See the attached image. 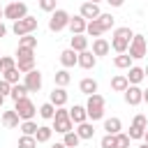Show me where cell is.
Wrapping results in <instances>:
<instances>
[{"label": "cell", "mask_w": 148, "mask_h": 148, "mask_svg": "<svg viewBox=\"0 0 148 148\" xmlns=\"http://www.w3.org/2000/svg\"><path fill=\"white\" fill-rule=\"evenodd\" d=\"M132 125H134V127H141V130H148V118H146L143 113H136L134 120H132Z\"/></svg>", "instance_id": "cell-41"}, {"label": "cell", "mask_w": 148, "mask_h": 148, "mask_svg": "<svg viewBox=\"0 0 148 148\" xmlns=\"http://www.w3.org/2000/svg\"><path fill=\"white\" fill-rule=\"evenodd\" d=\"M69 25V14L65 12V9H56L53 14H51V18H49V30L51 32H60V30H65Z\"/></svg>", "instance_id": "cell-6"}, {"label": "cell", "mask_w": 148, "mask_h": 148, "mask_svg": "<svg viewBox=\"0 0 148 148\" xmlns=\"http://www.w3.org/2000/svg\"><path fill=\"white\" fill-rule=\"evenodd\" d=\"M49 102H51L56 109H58V106H65V104H67V90H65V88H53Z\"/></svg>", "instance_id": "cell-14"}, {"label": "cell", "mask_w": 148, "mask_h": 148, "mask_svg": "<svg viewBox=\"0 0 148 148\" xmlns=\"http://www.w3.org/2000/svg\"><path fill=\"white\" fill-rule=\"evenodd\" d=\"M39 116H42L44 120H51V118L56 116V106H53L51 102H46V104H42V106H39Z\"/></svg>", "instance_id": "cell-32"}, {"label": "cell", "mask_w": 148, "mask_h": 148, "mask_svg": "<svg viewBox=\"0 0 148 148\" xmlns=\"http://www.w3.org/2000/svg\"><path fill=\"white\" fill-rule=\"evenodd\" d=\"M37 127H39V125H37L35 120H23V123H21V132H23L25 136H35Z\"/></svg>", "instance_id": "cell-33"}, {"label": "cell", "mask_w": 148, "mask_h": 148, "mask_svg": "<svg viewBox=\"0 0 148 148\" xmlns=\"http://www.w3.org/2000/svg\"><path fill=\"white\" fill-rule=\"evenodd\" d=\"M14 111H16V116H18L21 120H32V118H35V113H37V109H35L32 99H28V97H23V99L14 102Z\"/></svg>", "instance_id": "cell-4"}, {"label": "cell", "mask_w": 148, "mask_h": 148, "mask_svg": "<svg viewBox=\"0 0 148 148\" xmlns=\"http://www.w3.org/2000/svg\"><path fill=\"white\" fill-rule=\"evenodd\" d=\"M9 92H12V86H9V83L2 79V81H0V95L5 97V95H9Z\"/></svg>", "instance_id": "cell-46"}, {"label": "cell", "mask_w": 148, "mask_h": 148, "mask_svg": "<svg viewBox=\"0 0 148 148\" xmlns=\"http://www.w3.org/2000/svg\"><path fill=\"white\" fill-rule=\"evenodd\" d=\"M56 2L58 0H39V9L42 12H56Z\"/></svg>", "instance_id": "cell-43"}, {"label": "cell", "mask_w": 148, "mask_h": 148, "mask_svg": "<svg viewBox=\"0 0 148 148\" xmlns=\"http://www.w3.org/2000/svg\"><path fill=\"white\" fill-rule=\"evenodd\" d=\"M88 2H95V5H99V2H102V0H88Z\"/></svg>", "instance_id": "cell-52"}, {"label": "cell", "mask_w": 148, "mask_h": 148, "mask_svg": "<svg viewBox=\"0 0 148 148\" xmlns=\"http://www.w3.org/2000/svg\"><path fill=\"white\" fill-rule=\"evenodd\" d=\"M104 130H106V134H118V132L123 130L120 118H106V120H104Z\"/></svg>", "instance_id": "cell-24"}, {"label": "cell", "mask_w": 148, "mask_h": 148, "mask_svg": "<svg viewBox=\"0 0 148 148\" xmlns=\"http://www.w3.org/2000/svg\"><path fill=\"white\" fill-rule=\"evenodd\" d=\"M143 102L148 104V90H143Z\"/></svg>", "instance_id": "cell-49"}, {"label": "cell", "mask_w": 148, "mask_h": 148, "mask_svg": "<svg viewBox=\"0 0 148 148\" xmlns=\"http://www.w3.org/2000/svg\"><path fill=\"white\" fill-rule=\"evenodd\" d=\"M18 148H37V139L35 136H21L18 139Z\"/></svg>", "instance_id": "cell-39"}, {"label": "cell", "mask_w": 148, "mask_h": 148, "mask_svg": "<svg viewBox=\"0 0 148 148\" xmlns=\"http://www.w3.org/2000/svg\"><path fill=\"white\" fill-rule=\"evenodd\" d=\"M104 2H109V5H111V7H120V5H123V2H125V0H104Z\"/></svg>", "instance_id": "cell-47"}, {"label": "cell", "mask_w": 148, "mask_h": 148, "mask_svg": "<svg viewBox=\"0 0 148 148\" xmlns=\"http://www.w3.org/2000/svg\"><path fill=\"white\" fill-rule=\"evenodd\" d=\"M143 76H148V67H146V69H143Z\"/></svg>", "instance_id": "cell-54"}, {"label": "cell", "mask_w": 148, "mask_h": 148, "mask_svg": "<svg viewBox=\"0 0 148 148\" xmlns=\"http://www.w3.org/2000/svg\"><path fill=\"white\" fill-rule=\"evenodd\" d=\"M51 148H65V143H53Z\"/></svg>", "instance_id": "cell-50"}, {"label": "cell", "mask_w": 148, "mask_h": 148, "mask_svg": "<svg viewBox=\"0 0 148 148\" xmlns=\"http://www.w3.org/2000/svg\"><path fill=\"white\" fill-rule=\"evenodd\" d=\"M125 76H127L130 86H139V83L143 81V69H141V67H134V65H132V67H130V72H127Z\"/></svg>", "instance_id": "cell-19"}, {"label": "cell", "mask_w": 148, "mask_h": 148, "mask_svg": "<svg viewBox=\"0 0 148 148\" xmlns=\"http://www.w3.org/2000/svg\"><path fill=\"white\" fill-rule=\"evenodd\" d=\"M79 90H81L83 95H88V97H90V95H95V92H97V81H95V79H90V76H88V79H81Z\"/></svg>", "instance_id": "cell-18"}, {"label": "cell", "mask_w": 148, "mask_h": 148, "mask_svg": "<svg viewBox=\"0 0 148 148\" xmlns=\"http://www.w3.org/2000/svg\"><path fill=\"white\" fill-rule=\"evenodd\" d=\"M113 141H116V143H113V148H130V141H132V139H130L127 134L118 132V134H113Z\"/></svg>", "instance_id": "cell-34"}, {"label": "cell", "mask_w": 148, "mask_h": 148, "mask_svg": "<svg viewBox=\"0 0 148 148\" xmlns=\"http://www.w3.org/2000/svg\"><path fill=\"white\" fill-rule=\"evenodd\" d=\"M109 49H111V44H109L106 39H102V37H97V39L92 42V56H95V58H97V56H106Z\"/></svg>", "instance_id": "cell-16"}, {"label": "cell", "mask_w": 148, "mask_h": 148, "mask_svg": "<svg viewBox=\"0 0 148 148\" xmlns=\"http://www.w3.org/2000/svg\"><path fill=\"white\" fill-rule=\"evenodd\" d=\"M143 139H146V143H148V130H146V132H143Z\"/></svg>", "instance_id": "cell-51"}, {"label": "cell", "mask_w": 148, "mask_h": 148, "mask_svg": "<svg viewBox=\"0 0 148 148\" xmlns=\"http://www.w3.org/2000/svg\"><path fill=\"white\" fill-rule=\"evenodd\" d=\"M18 46H23V49H35V46H37V37H35V35H23V37H18Z\"/></svg>", "instance_id": "cell-35"}, {"label": "cell", "mask_w": 148, "mask_h": 148, "mask_svg": "<svg viewBox=\"0 0 148 148\" xmlns=\"http://www.w3.org/2000/svg\"><path fill=\"white\" fill-rule=\"evenodd\" d=\"M69 44H72V46H69L72 51L81 53V51H86V49H88V37H83V35H72Z\"/></svg>", "instance_id": "cell-15"}, {"label": "cell", "mask_w": 148, "mask_h": 148, "mask_svg": "<svg viewBox=\"0 0 148 148\" xmlns=\"http://www.w3.org/2000/svg\"><path fill=\"white\" fill-rule=\"evenodd\" d=\"M18 120H21V118L16 116V111H14V109L2 113V125H5L7 130H14V127H18Z\"/></svg>", "instance_id": "cell-20"}, {"label": "cell", "mask_w": 148, "mask_h": 148, "mask_svg": "<svg viewBox=\"0 0 148 148\" xmlns=\"http://www.w3.org/2000/svg\"><path fill=\"white\" fill-rule=\"evenodd\" d=\"M53 79H56V86H58V88H65V86L72 81V76H69L67 69H58V72L53 74Z\"/></svg>", "instance_id": "cell-27"}, {"label": "cell", "mask_w": 148, "mask_h": 148, "mask_svg": "<svg viewBox=\"0 0 148 148\" xmlns=\"http://www.w3.org/2000/svg\"><path fill=\"white\" fill-rule=\"evenodd\" d=\"M113 65H116L118 69H130V67H132V58H130L127 53H118V56L113 58Z\"/></svg>", "instance_id": "cell-26"}, {"label": "cell", "mask_w": 148, "mask_h": 148, "mask_svg": "<svg viewBox=\"0 0 148 148\" xmlns=\"http://www.w3.org/2000/svg\"><path fill=\"white\" fill-rule=\"evenodd\" d=\"M79 141H81V139H79V134H76V132H67V134H65V139H62L65 148H76V146H79Z\"/></svg>", "instance_id": "cell-37"}, {"label": "cell", "mask_w": 148, "mask_h": 148, "mask_svg": "<svg viewBox=\"0 0 148 148\" xmlns=\"http://www.w3.org/2000/svg\"><path fill=\"white\" fill-rule=\"evenodd\" d=\"M127 86H130V81H127V76H125V74H118V76H113V79H111V88H113L116 92H125V90H127Z\"/></svg>", "instance_id": "cell-22"}, {"label": "cell", "mask_w": 148, "mask_h": 148, "mask_svg": "<svg viewBox=\"0 0 148 148\" xmlns=\"http://www.w3.org/2000/svg\"><path fill=\"white\" fill-rule=\"evenodd\" d=\"M97 23H99V25H102V30L106 32V30H111V28H113L116 18H113L111 14H99V16H97Z\"/></svg>", "instance_id": "cell-30"}, {"label": "cell", "mask_w": 148, "mask_h": 148, "mask_svg": "<svg viewBox=\"0 0 148 148\" xmlns=\"http://www.w3.org/2000/svg\"><path fill=\"white\" fill-rule=\"evenodd\" d=\"M139 148H148V143H141V146H139Z\"/></svg>", "instance_id": "cell-55"}, {"label": "cell", "mask_w": 148, "mask_h": 148, "mask_svg": "<svg viewBox=\"0 0 148 148\" xmlns=\"http://www.w3.org/2000/svg\"><path fill=\"white\" fill-rule=\"evenodd\" d=\"M86 113H88V118L90 120H99V118H104V97L102 95H90L88 97V104H86Z\"/></svg>", "instance_id": "cell-2"}, {"label": "cell", "mask_w": 148, "mask_h": 148, "mask_svg": "<svg viewBox=\"0 0 148 148\" xmlns=\"http://www.w3.org/2000/svg\"><path fill=\"white\" fill-rule=\"evenodd\" d=\"M0 16H2V7H0Z\"/></svg>", "instance_id": "cell-57"}, {"label": "cell", "mask_w": 148, "mask_h": 148, "mask_svg": "<svg viewBox=\"0 0 148 148\" xmlns=\"http://www.w3.org/2000/svg\"><path fill=\"white\" fill-rule=\"evenodd\" d=\"M2 102H5V97H2V95H0V106H2Z\"/></svg>", "instance_id": "cell-53"}, {"label": "cell", "mask_w": 148, "mask_h": 148, "mask_svg": "<svg viewBox=\"0 0 148 148\" xmlns=\"http://www.w3.org/2000/svg\"><path fill=\"white\" fill-rule=\"evenodd\" d=\"M2 16L12 18V21H21L28 16V7H25V2H9L7 7H2Z\"/></svg>", "instance_id": "cell-5"}, {"label": "cell", "mask_w": 148, "mask_h": 148, "mask_svg": "<svg viewBox=\"0 0 148 148\" xmlns=\"http://www.w3.org/2000/svg\"><path fill=\"white\" fill-rule=\"evenodd\" d=\"M146 49H148V46H146V37H143V35H134L132 42H130V46H127V51H130L127 56H130L132 60H139V58L146 56Z\"/></svg>", "instance_id": "cell-7"}, {"label": "cell", "mask_w": 148, "mask_h": 148, "mask_svg": "<svg viewBox=\"0 0 148 148\" xmlns=\"http://www.w3.org/2000/svg\"><path fill=\"white\" fill-rule=\"evenodd\" d=\"M76 65H81L83 69H92V67L97 65V58L92 56V51H88V49H86V51H81V53H79Z\"/></svg>", "instance_id": "cell-12"}, {"label": "cell", "mask_w": 148, "mask_h": 148, "mask_svg": "<svg viewBox=\"0 0 148 148\" xmlns=\"http://www.w3.org/2000/svg\"><path fill=\"white\" fill-rule=\"evenodd\" d=\"M69 120H72L74 125H81V123H86V120H88L86 106H79V104H74V106L69 109Z\"/></svg>", "instance_id": "cell-13"}, {"label": "cell", "mask_w": 148, "mask_h": 148, "mask_svg": "<svg viewBox=\"0 0 148 148\" xmlns=\"http://www.w3.org/2000/svg\"><path fill=\"white\" fill-rule=\"evenodd\" d=\"M86 32H88L90 37H95V39H97V37H99L104 30H102V25H99V23H97V18H95V21H88V25H86Z\"/></svg>", "instance_id": "cell-31"}, {"label": "cell", "mask_w": 148, "mask_h": 148, "mask_svg": "<svg viewBox=\"0 0 148 148\" xmlns=\"http://www.w3.org/2000/svg\"><path fill=\"white\" fill-rule=\"evenodd\" d=\"M130 42H132V39H127V37H113V39H111V49H113L116 53H127Z\"/></svg>", "instance_id": "cell-21"}, {"label": "cell", "mask_w": 148, "mask_h": 148, "mask_svg": "<svg viewBox=\"0 0 148 148\" xmlns=\"http://www.w3.org/2000/svg\"><path fill=\"white\" fill-rule=\"evenodd\" d=\"M9 95H12V99H14V102H18V99H23V97L28 95V88H25L23 83H14V86H12V92H9Z\"/></svg>", "instance_id": "cell-29"}, {"label": "cell", "mask_w": 148, "mask_h": 148, "mask_svg": "<svg viewBox=\"0 0 148 148\" xmlns=\"http://www.w3.org/2000/svg\"><path fill=\"white\" fill-rule=\"evenodd\" d=\"M16 69L21 74H28L35 69V58H25V60H16Z\"/></svg>", "instance_id": "cell-28"}, {"label": "cell", "mask_w": 148, "mask_h": 148, "mask_svg": "<svg viewBox=\"0 0 148 148\" xmlns=\"http://www.w3.org/2000/svg\"><path fill=\"white\" fill-rule=\"evenodd\" d=\"M51 134H53V130H51V127L39 125V127H37V132H35V139H37V143H46V141L51 139Z\"/></svg>", "instance_id": "cell-25"}, {"label": "cell", "mask_w": 148, "mask_h": 148, "mask_svg": "<svg viewBox=\"0 0 148 148\" xmlns=\"http://www.w3.org/2000/svg\"><path fill=\"white\" fill-rule=\"evenodd\" d=\"M125 102H127L130 106L141 104V102H143V90H141L139 86H127V90H125Z\"/></svg>", "instance_id": "cell-9"}, {"label": "cell", "mask_w": 148, "mask_h": 148, "mask_svg": "<svg viewBox=\"0 0 148 148\" xmlns=\"http://www.w3.org/2000/svg\"><path fill=\"white\" fill-rule=\"evenodd\" d=\"M113 143H116V141H113V134H104V136H102V141H99V146H102V148H113Z\"/></svg>", "instance_id": "cell-45"}, {"label": "cell", "mask_w": 148, "mask_h": 148, "mask_svg": "<svg viewBox=\"0 0 148 148\" xmlns=\"http://www.w3.org/2000/svg\"><path fill=\"white\" fill-rule=\"evenodd\" d=\"M143 132H146V130H141V127H134V125H132V127H130V132H127V136H130V139H143Z\"/></svg>", "instance_id": "cell-44"}, {"label": "cell", "mask_w": 148, "mask_h": 148, "mask_svg": "<svg viewBox=\"0 0 148 148\" xmlns=\"http://www.w3.org/2000/svg\"><path fill=\"white\" fill-rule=\"evenodd\" d=\"M25 58H35V49H23V46H18V49H16V60H25Z\"/></svg>", "instance_id": "cell-40"}, {"label": "cell", "mask_w": 148, "mask_h": 148, "mask_svg": "<svg viewBox=\"0 0 148 148\" xmlns=\"http://www.w3.org/2000/svg\"><path fill=\"white\" fill-rule=\"evenodd\" d=\"M99 14H102V12H99V5H95V2H83V5H81V16H83L86 21H95Z\"/></svg>", "instance_id": "cell-10"}, {"label": "cell", "mask_w": 148, "mask_h": 148, "mask_svg": "<svg viewBox=\"0 0 148 148\" xmlns=\"http://www.w3.org/2000/svg\"><path fill=\"white\" fill-rule=\"evenodd\" d=\"M113 37H127V39H132V37H134V32H132V30H130L127 25H123V28H116Z\"/></svg>", "instance_id": "cell-42"}, {"label": "cell", "mask_w": 148, "mask_h": 148, "mask_svg": "<svg viewBox=\"0 0 148 148\" xmlns=\"http://www.w3.org/2000/svg\"><path fill=\"white\" fill-rule=\"evenodd\" d=\"M18 74H21V72H18L16 67H12V69L2 72V79H5V81H7L9 86H14V83H18Z\"/></svg>", "instance_id": "cell-36"}, {"label": "cell", "mask_w": 148, "mask_h": 148, "mask_svg": "<svg viewBox=\"0 0 148 148\" xmlns=\"http://www.w3.org/2000/svg\"><path fill=\"white\" fill-rule=\"evenodd\" d=\"M86 25H88V21L79 14V16H69V30H72V35H83L86 32Z\"/></svg>", "instance_id": "cell-11"}, {"label": "cell", "mask_w": 148, "mask_h": 148, "mask_svg": "<svg viewBox=\"0 0 148 148\" xmlns=\"http://www.w3.org/2000/svg\"><path fill=\"white\" fill-rule=\"evenodd\" d=\"M12 67H16V60L12 56H0V72H7Z\"/></svg>", "instance_id": "cell-38"}, {"label": "cell", "mask_w": 148, "mask_h": 148, "mask_svg": "<svg viewBox=\"0 0 148 148\" xmlns=\"http://www.w3.org/2000/svg\"><path fill=\"white\" fill-rule=\"evenodd\" d=\"M23 86L28 88V92H39V88H42V74L37 69L28 72L25 79H23Z\"/></svg>", "instance_id": "cell-8"}, {"label": "cell", "mask_w": 148, "mask_h": 148, "mask_svg": "<svg viewBox=\"0 0 148 148\" xmlns=\"http://www.w3.org/2000/svg\"><path fill=\"white\" fill-rule=\"evenodd\" d=\"M35 30H37V18H35V16H25V18H21V21H14V25H12V32H14L16 37L32 35Z\"/></svg>", "instance_id": "cell-3"}, {"label": "cell", "mask_w": 148, "mask_h": 148, "mask_svg": "<svg viewBox=\"0 0 148 148\" xmlns=\"http://www.w3.org/2000/svg\"><path fill=\"white\" fill-rule=\"evenodd\" d=\"M76 58H79V53L72 51V49H65V51L60 53V62H62L65 69H67V67H74V65H76Z\"/></svg>", "instance_id": "cell-17"}, {"label": "cell", "mask_w": 148, "mask_h": 148, "mask_svg": "<svg viewBox=\"0 0 148 148\" xmlns=\"http://www.w3.org/2000/svg\"><path fill=\"white\" fill-rule=\"evenodd\" d=\"M5 35H7V25L0 21V37H5Z\"/></svg>", "instance_id": "cell-48"}, {"label": "cell", "mask_w": 148, "mask_h": 148, "mask_svg": "<svg viewBox=\"0 0 148 148\" xmlns=\"http://www.w3.org/2000/svg\"><path fill=\"white\" fill-rule=\"evenodd\" d=\"M51 130H56V132H60V134L74 132V123L69 120V109H62V106H58V109H56L53 127H51Z\"/></svg>", "instance_id": "cell-1"}, {"label": "cell", "mask_w": 148, "mask_h": 148, "mask_svg": "<svg viewBox=\"0 0 148 148\" xmlns=\"http://www.w3.org/2000/svg\"><path fill=\"white\" fill-rule=\"evenodd\" d=\"M76 134H79V139H92V136H95V127L86 120V123L76 125Z\"/></svg>", "instance_id": "cell-23"}, {"label": "cell", "mask_w": 148, "mask_h": 148, "mask_svg": "<svg viewBox=\"0 0 148 148\" xmlns=\"http://www.w3.org/2000/svg\"><path fill=\"white\" fill-rule=\"evenodd\" d=\"M12 2H21V0H12Z\"/></svg>", "instance_id": "cell-56"}]
</instances>
